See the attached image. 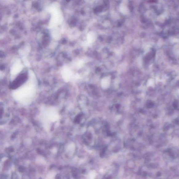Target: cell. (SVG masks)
<instances>
[{
  "instance_id": "1",
  "label": "cell",
  "mask_w": 179,
  "mask_h": 179,
  "mask_svg": "<svg viewBox=\"0 0 179 179\" xmlns=\"http://www.w3.org/2000/svg\"><path fill=\"white\" fill-rule=\"evenodd\" d=\"M111 83V77L107 76L102 79L101 81V86L102 88L106 89L109 87Z\"/></svg>"
},
{
  "instance_id": "2",
  "label": "cell",
  "mask_w": 179,
  "mask_h": 179,
  "mask_svg": "<svg viewBox=\"0 0 179 179\" xmlns=\"http://www.w3.org/2000/svg\"><path fill=\"white\" fill-rule=\"evenodd\" d=\"M96 39V35L95 33L93 32H90L88 33L87 36V40L89 43H92L94 42Z\"/></svg>"
},
{
  "instance_id": "3",
  "label": "cell",
  "mask_w": 179,
  "mask_h": 179,
  "mask_svg": "<svg viewBox=\"0 0 179 179\" xmlns=\"http://www.w3.org/2000/svg\"><path fill=\"white\" fill-rule=\"evenodd\" d=\"M120 11L122 14H126L128 13L129 10L128 8L123 3L121 4L120 6Z\"/></svg>"
}]
</instances>
